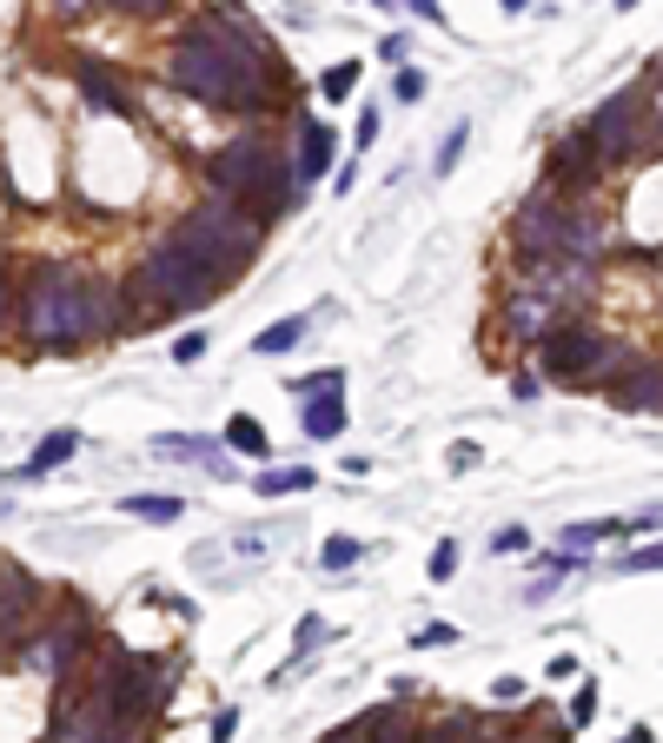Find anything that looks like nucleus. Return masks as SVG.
<instances>
[{
    "instance_id": "de8ad7c7",
    "label": "nucleus",
    "mask_w": 663,
    "mask_h": 743,
    "mask_svg": "<svg viewBox=\"0 0 663 743\" xmlns=\"http://www.w3.org/2000/svg\"><path fill=\"white\" fill-rule=\"evenodd\" d=\"M618 7H624V13H631V7H638V0H618Z\"/></svg>"
},
{
    "instance_id": "a878e982",
    "label": "nucleus",
    "mask_w": 663,
    "mask_h": 743,
    "mask_svg": "<svg viewBox=\"0 0 663 743\" xmlns=\"http://www.w3.org/2000/svg\"><path fill=\"white\" fill-rule=\"evenodd\" d=\"M359 558H365V538H325V551H319L325 571H352Z\"/></svg>"
},
{
    "instance_id": "cd10ccee",
    "label": "nucleus",
    "mask_w": 663,
    "mask_h": 743,
    "mask_svg": "<svg viewBox=\"0 0 663 743\" xmlns=\"http://www.w3.org/2000/svg\"><path fill=\"white\" fill-rule=\"evenodd\" d=\"M325 638H332V625H325V618H299V644H292V664H299V658H312V651H319Z\"/></svg>"
},
{
    "instance_id": "58836bf2",
    "label": "nucleus",
    "mask_w": 663,
    "mask_h": 743,
    "mask_svg": "<svg viewBox=\"0 0 663 743\" xmlns=\"http://www.w3.org/2000/svg\"><path fill=\"white\" fill-rule=\"evenodd\" d=\"M651 565H657V545H644V551H631V558H624V571H651Z\"/></svg>"
},
{
    "instance_id": "37998d69",
    "label": "nucleus",
    "mask_w": 663,
    "mask_h": 743,
    "mask_svg": "<svg viewBox=\"0 0 663 743\" xmlns=\"http://www.w3.org/2000/svg\"><path fill=\"white\" fill-rule=\"evenodd\" d=\"M618 743H651V731H644V724H638V731H624V737Z\"/></svg>"
},
{
    "instance_id": "ea45409f",
    "label": "nucleus",
    "mask_w": 663,
    "mask_h": 743,
    "mask_svg": "<svg viewBox=\"0 0 663 743\" xmlns=\"http://www.w3.org/2000/svg\"><path fill=\"white\" fill-rule=\"evenodd\" d=\"M113 7H120V13H159L166 0H113Z\"/></svg>"
},
{
    "instance_id": "6e6552de",
    "label": "nucleus",
    "mask_w": 663,
    "mask_h": 743,
    "mask_svg": "<svg viewBox=\"0 0 663 743\" xmlns=\"http://www.w3.org/2000/svg\"><path fill=\"white\" fill-rule=\"evenodd\" d=\"M638 120H651V93L624 86V93H611V100L591 113V126H578V133L591 140V153H598V166H604V159H631V153H638Z\"/></svg>"
},
{
    "instance_id": "7c9ffc66",
    "label": "nucleus",
    "mask_w": 663,
    "mask_h": 743,
    "mask_svg": "<svg viewBox=\"0 0 663 743\" xmlns=\"http://www.w3.org/2000/svg\"><path fill=\"white\" fill-rule=\"evenodd\" d=\"M598 718V684H578L571 691V724H591Z\"/></svg>"
},
{
    "instance_id": "6ab92c4d",
    "label": "nucleus",
    "mask_w": 663,
    "mask_h": 743,
    "mask_svg": "<svg viewBox=\"0 0 663 743\" xmlns=\"http://www.w3.org/2000/svg\"><path fill=\"white\" fill-rule=\"evenodd\" d=\"M226 445L246 452V458H272V438H266V425H259L252 412H232V419H226Z\"/></svg>"
},
{
    "instance_id": "5701e85b",
    "label": "nucleus",
    "mask_w": 663,
    "mask_h": 743,
    "mask_svg": "<svg viewBox=\"0 0 663 743\" xmlns=\"http://www.w3.org/2000/svg\"><path fill=\"white\" fill-rule=\"evenodd\" d=\"M126 518H146V525H173L179 518V498L173 492H146V498H120Z\"/></svg>"
},
{
    "instance_id": "e433bc0d",
    "label": "nucleus",
    "mask_w": 663,
    "mask_h": 743,
    "mask_svg": "<svg viewBox=\"0 0 663 743\" xmlns=\"http://www.w3.org/2000/svg\"><path fill=\"white\" fill-rule=\"evenodd\" d=\"M232 731H239V711H232V704H226V711H219V718H213V743H232Z\"/></svg>"
},
{
    "instance_id": "a211bd4d",
    "label": "nucleus",
    "mask_w": 663,
    "mask_h": 743,
    "mask_svg": "<svg viewBox=\"0 0 663 743\" xmlns=\"http://www.w3.org/2000/svg\"><path fill=\"white\" fill-rule=\"evenodd\" d=\"M305 332H312V319H305V312H292V319H279V326H266V332L252 339V352H259V359H279V352H292Z\"/></svg>"
},
{
    "instance_id": "b1692460",
    "label": "nucleus",
    "mask_w": 663,
    "mask_h": 743,
    "mask_svg": "<svg viewBox=\"0 0 663 743\" xmlns=\"http://www.w3.org/2000/svg\"><path fill=\"white\" fill-rule=\"evenodd\" d=\"M485 731H478V718L472 711H452V718H438L432 731H418V743H478Z\"/></svg>"
},
{
    "instance_id": "f3484780",
    "label": "nucleus",
    "mask_w": 663,
    "mask_h": 743,
    "mask_svg": "<svg viewBox=\"0 0 663 743\" xmlns=\"http://www.w3.org/2000/svg\"><path fill=\"white\" fill-rule=\"evenodd\" d=\"M365 743H418V724H412L398 704H385V711H365Z\"/></svg>"
},
{
    "instance_id": "c9c22d12",
    "label": "nucleus",
    "mask_w": 663,
    "mask_h": 743,
    "mask_svg": "<svg viewBox=\"0 0 663 743\" xmlns=\"http://www.w3.org/2000/svg\"><path fill=\"white\" fill-rule=\"evenodd\" d=\"M392 93H398V100H425V73H412V66H405V73H398V86H392Z\"/></svg>"
},
{
    "instance_id": "dca6fc26",
    "label": "nucleus",
    "mask_w": 663,
    "mask_h": 743,
    "mask_svg": "<svg viewBox=\"0 0 663 743\" xmlns=\"http://www.w3.org/2000/svg\"><path fill=\"white\" fill-rule=\"evenodd\" d=\"M153 452H159V458H193V465L226 472V452H219L213 438H173V432H159V438H153Z\"/></svg>"
},
{
    "instance_id": "f03ea898",
    "label": "nucleus",
    "mask_w": 663,
    "mask_h": 743,
    "mask_svg": "<svg viewBox=\"0 0 663 743\" xmlns=\"http://www.w3.org/2000/svg\"><path fill=\"white\" fill-rule=\"evenodd\" d=\"M166 73H173L179 93H193V100H206V106H239V113L259 106V53H252L246 33H232V27H219V20H193V27L173 40Z\"/></svg>"
},
{
    "instance_id": "49530a36",
    "label": "nucleus",
    "mask_w": 663,
    "mask_h": 743,
    "mask_svg": "<svg viewBox=\"0 0 663 743\" xmlns=\"http://www.w3.org/2000/svg\"><path fill=\"white\" fill-rule=\"evenodd\" d=\"M505 7H511V13H525V7H531V0H505Z\"/></svg>"
},
{
    "instance_id": "a18cd8bd",
    "label": "nucleus",
    "mask_w": 663,
    "mask_h": 743,
    "mask_svg": "<svg viewBox=\"0 0 663 743\" xmlns=\"http://www.w3.org/2000/svg\"><path fill=\"white\" fill-rule=\"evenodd\" d=\"M0 326H7V272H0Z\"/></svg>"
},
{
    "instance_id": "09e8293b",
    "label": "nucleus",
    "mask_w": 663,
    "mask_h": 743,
    "mask_svg": "<svg viewBox=\"0 0 663 743\" xmlns=\"http://www.w3.org/2000/svg\"><path fill=\"white\" fill-rule=\"evenodd\" d=\"M379 7H392V0H379Z\"/></svg>"
},
{
    "instance_id": "393cba45",
    "label": "nucleus",
    "mask_w": 663,
    "mask_h": 743,
    "mask_svg": "<svg viewBox=\"0 0 663 743\" xmlns=\"http://www.w3.org/2000/svg\"><path fill=\"white\" fill-rule=\"evenodd\" d=\"M611 532H618V525H564V532H558V558H571V565H578V558H584L598 538H611Z\"/></svg>"
},
{
    "instance_id": "f8f14e48",
    "label": "nucleus",
    "mask_w": 663,
    "mask_h": 743,
    "mask_svg": "<svg viewBox=\"0 0 663 743\" xmlns=\"http://www.w3.org/2000/svg\"><path fill=\"white\" fill-rule=\"evenodd\" d=\"M73 80H80V93H86V106H100V113H133V93L100 66V60H86V53H73Z\"/></svg>"
},
{
    "instance_id": "79ce46f5",
    "label": "nucleus",
    "mask_w": 663,
    "mask_h": 743,
    "mask_svg": "<svg viewBox=\"0 0 663 743\" xmlns=\"http://www.w3.org/2000/svg\"><path fill=\"white\" fill-rule=\"evenodd\" d=\"M86 743H139L133 731H100V737H86Z\"/></svg>"
},
{
    "instance_id": "423d86ee",
    "label": "nucleus",
    "mask_w": 663,
    "mask_h": 743,
    "mask_svg": "<svg viewBox=\"0 0 663 743\" xmlns=\"http://www.w3.org/2000/svg\"><path fill=\"white\" fill-rule=\"evenodd\" d=\"M219 286H226V279H213L193 252H179V246H166V239H159V252L133 272V292H139V299H153V306H159V319H166V312H199Z\"/></svg>"
},
{
    "instance_id": "0eeeda50",
    "label": "nucleus",
    "mask_w": 663,
    "mask_h": 743,
    "mask_svg": "<svg viewBox=\"0 0 663 743\" xmlns=\"http://www.w3.org/2000/svg\"><path fill=\"white\" fill-rule=\"evenodd\" d=\"M538 345H545V372H551V379H564V385H604V379L624 365V345H618V339H604L598 326H578V319L551 326Z\"/></svg>"
},
{
    "instance_id": "4468645a",
    "label": "nucleus",
    "mask_w": 663,
    "mask_h": 743,
    "mask_svg": "<svg viewBox=\"0 0 663 743\" xmlns=\"http://www.w3.org/2000/svg\"><path fill=\"white\" fill-rule=\"evenodd\" d=\"M332 153H339L332 126H325V120H305V126H299V166H292V179H299V186L319 179V173L332 166Z\"/></svg>"
},
{
    "instance_id": "7ed1b4c3",
    "label": "nucleus",
    "mask_w": 663,
    "mask_h": 743,
    "mask_svg": "<svg viewBox=\"0 0 663 743\" xmlns=\"http://www.w3.org/2000/svg\"><path fill=\"white\" fill-rule=\"evenodd\" d=\"M206 179H213V199L239 206V213H246V219H259V226H272V219L292 206V193H299L292 159H286L272 140H259V133H246V140L219 146V153H213V166H206Z\"/></svg>"
},
{
    "instance_id": "473e14b6",
    "label": "nucleus",
    "mask_w": 663,
    "mask_h": 743,
    "mask_svg": "<svg viewBox=\"0 0 663 743\" xmlns=\"http://www.w3.org/2000/svg\"><path fill=\"white\" fill-rule=\"evenodd\" d=\"M491 551H505V558H511V551H531V532H525V525H505V532L491 538Z\"/></svg>"
},
{
    "instance_id": "c03bdc74",
    "label": "nucleus",
    "mask_w": 663,
    "mask_h": 743,
    "mask_svg": "<svg viewBox=\"0 0 663 743\" xmlns=\"http://www.w3.org/2000/svg\"><path fill=\"white\" fill-rule=\"evenodd\" d=\"M53 7H60V13H86V0H53Z\"/></svg>"
},
{
    "instance_id": "2eb2a0df",
    "label": "nucleus",
    "mask_w": 663,
    "mask_h": 743,
    "mask_svg": "<svg viewBox=\"0 0 663 743\" xmlns=\"http://www.w3.org/2000/svg\"><path fill=\"white\" fill-rule=\"evenodd\" d=\"M73 452H80V432H46V438L33 445V458L20 465V478H46V472H60Z\"/></svg>"
},
{
    "instance_id": "20e7f679",
    "label": "nucleus",
    "mask_w": 663,
    "mask_h": 743,
    "mask_svg": "<svg viewBox=\"0 0 663 743\" xmlns=\"http://www.w3.org/2000/svg\"><path fill=\"white\" fill-rule=\"evenodd\" d=\"M259 239H266V226L259 219H246L239 206H226V199H213V206H199V213H186L173 233H166V246H179V252H193L213 279H232V272H246V259L259 252Z\"/></svg>"
},
{
    "instance_id": "4c0bfd02",
    "label": "nucleus",
    "mask_w": 663,
    "mask_h": 743,
    "mask_svg": "<svg viewBox=\"0 0 663 743\" xmlns=\"http://www.w3.org/2000/svg\"><path fill=\"white\" fill-rule=\"evenodd\" d=\"M491 698H498V704H518V698H525V684H518V678H498V684H491Z\"/></svg>"
},
{
    "instance_id": "aec40b11",
    "label": "nucleus",
    "mask_w": 663,
    "mask_h": 743,
    "mask_svg": "<svg viewBox=\"0 0 663 743\" xmlns=\"http://www.w3.org/2000/svg\"><path fill=\"white\" fill-rule=\"evenodd\" d=\"M305 485H319V472H305V465H266L259 472V498H292V492H305Z\"/></svg>"
},
{
    "instance_id": "bb28decb",
    "label": "nucleus",
    "mask_w": 663,
    "mask_h": 743,
    "mask_svg": "<svg viewBox=\"0 0 663 743\" xmlns=\"http://www.w3.org/2000/svg\"><path fill=\"white\" fill-rule=\"evenodd\" d=\"M299 392H312V399H345V372H339V365H325V372L299 379Z\"/></svg>"
},
{
    "instance_id": "c85d7f7f",
    "label": "nucleus",
    "mask_w": 663,
    "mask_h": 743,
    "mask_svg": "<svg viewBox=\"0 0 663 743\" xmlns=\"http://www.w3.org/2000/svg\"><path fill=\"white\" fill-rule=\"evenodd\" d=\"M465 140H472V126H452V133H445V146H438V166H432L438 179H445V173L458 166V153H465Z\"/></svg>"
},
{
    "instance_id": "c756f323",
    "label": "nucleus",
    "mask_w": 663,
    "mask_h": 743,
    "mask_svg": "<svg viewBox=\"0 0 663 743\" xmlns=\"http://www.w3.org/2000/svg\"><path fill=\"white\" fill-rule=\"evenodd\" d=\"M352 86H359V60H345V66H332V73H325V100H345Z\"/></svg>"
},
{
    "instance_id": "f257e3e1",
    "label": "nucleus",
    "mask_w": 663,
    "mask_h": 743,
    "mask_svg": "<svg viewBox=\"0 0 663 743\" xmlns=\"http://www.w3.org/2000/svg\"><path fill=\"white\" fill-rule=\"evenodd\" d=\"M13 319L33 352H80L120 319V292L86 266H33Z\"/></svg>"
},
{
    "instance_id": "f704fd0d",
    "label": "nucleus",
    "mask_w": 663,
    "mask_h": 743,
    "mask_svg": "<svg viewBox=\"0 0 663 743\" xmlns=\"http://www.w3.org/2000/svg\"><path fill=\"white\" fill-rule=\"evenodd\" d=\"M418 644H425V651H445V644H458V631H452V625H425Z\"/></svg>"
},
{
    "instance_id": "4be33fe9",
    "label": "nucleus",
    "mask_w": 663,
    "mask_h": 743,
    "mask_svg": "<svg viewBox=\"0 0 663 743\" xmlns=\"http://www.w3.org/2000/svg\"><path fill=\"white\" fill-rule=\"evenodd\" d=\"M505 326H511L518 339H545V332H551V306H545V299H511Z\"/></svg>"
},
{
    "instance_id": "a19ab883",
    "label": "nucleus",
    "mask_w": 663,
    "mask_h": 743,
    "mask_svg": "<svg viewBox=\"0 0 663 743\" xmlns=\"http://www.w3.org/2000/svg\"><path fill=\"white\" fill-rule=\"evenodd\" d=\"M412 13H425V20H438V27H445V7H438V0H412Z\"/></svg>"
},
{
    "instance_id": "9b49d317",
    "label": "nucleus",
    "mask_w": 663,
    "mask_h": 743,
    "mask_svg": "<svg viewBox=\"0 0 663 743\" xmlns=\"http://www.w3.org/2000/svg\"><path fill=\"white\" fill-rule=\"evenodd\" d=\"M611 405H618V412H644V419H657V405H663L657 365H651V359H644V365H618V385H611Z\"/></svg>"
},
{
    "instance_id": "72a5a7b5",
    "label": "nucleus",
    "mask_w": 663,
    "mask_h": 743,
    "mask_svg": "<svg viewBox=\"0 0 663 743\" xmlns=\"http://www.w3.org/2000/svg\"><path fill=\"white\" fill-rule=\"evenodd\" d=\"M452 571H458V545H452V538H445V545H438V551H432V578H438V585H445V578H452Z\"/></svg>"
},
{
    "instance_id": "1a4fd4ad",
    "label": "nucleus",
    "mask_w": 663,
    "mask_h": 743,
    "mask_svg": "<svg viewBox=\"0 0 663 743\" xmlns=\"http://www.w3.org/2000/svg\"><path fill=\"white\" fill-rule=\"evenodd\" d=\"M20 644H27L20 658H27L40 678L66 684V678H73V664H80V651H86V618H80V611H60V625H46V631H27Z\"/></svg>"
},
{
    "instance_id": "9d476101",
    "label": "nucleus",
    "mask_w": 663,
    "mask_h": 743,
    "mask_svg": "<svg viewBox=\"0 0 663 743\" xmlns=\"http://www.w3.org/2000/svg\"><path fill=\"white\" fill-rule=\"evenodd\" d=\"M511 239H518L525 252H538V259H558V239H564V206H558V193H551V186H545V193H531V199L518 206Z\"/></svg>"
},
{
    "instance_id": "39448f33",
    "label": "nucleus",
    "mask_w": 663,
    "mask_h": 743,
    "mask_svg": "<svg viewBox=\"0 0 663 743\" xmlns=\"http://www.w3.org/2000/svg\"><path fill=\"white\" fill-rule=\"evenodd\" d=\"M159 704H166V671H159V658L106 651V671H100V711H106V731H133V724L153 718Z\"/></svg>"
},
{
    "instance_id": "2f4dec72",
    "label": "nucleus",
    "mask_w": 663,
    "mask_h": 743,
    "mask_svg": "<svg viewBox=\"0 0 663 743\" xmlns=\"http://www.w3.org/2000/svg\"><path fill=\"white\" fill-rule=\"evenodd\" d=\"M173 359H179V365L206 359V332H179V339H173Z\"/></svg>"
},
{
    "instance_id": "ddd939ff",
    "label": "nucleus",
    "mask_w": 663,
    "mask_h": 743,
    "mask_svg": "<svg viewBox=\"0 0 663 743\" xmlns=\"http://www.w3.org/2000/svg\"><path fill=\"white\" fill-rule=\"evenodd\" d=\"M598 173H604V166H598L591 140H584V133H564L558 153H551V186H591Z\"/></svg>"
},
{
    "instance_id": "412c9836",
    "label": "nucleus",
    "mask_w": 663,
    "mask_h": 743,
    "mask_svg": "<svg viewBox=\"0 0 663 743\" xmlns=\"http://www.w3.org/2000/svg\"><path fill=\"white\" fill-rule=\"evenodd\" d=\"M339 432H345V399H312V405H305V438L325 445V438H339Z\"/></svg>"
}]
</instances>
